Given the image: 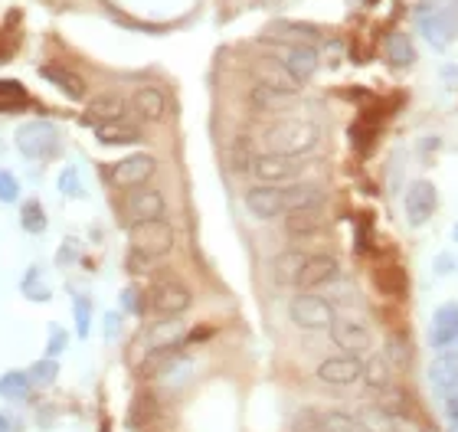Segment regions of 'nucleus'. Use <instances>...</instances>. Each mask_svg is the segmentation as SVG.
Returning a JSON list of instances; mask_svg holds the SVG:
<instances>
[{
	"instance_id": "nucleus-15",
	"label": "nucleus",
	"mask_w": 458,
	"mask_h": 432,
	"mask_svg": "<svg viewBox=\"0 0 458 432\" xmlns=\"http://www.w3.org/2000/svg\"><path fill=\"white\" fill-rule=\"evenodd\" d=\"M458 344V301H445L432 311L429 321V347L436 351H449Z\"/></svg>"
},
{
	"instance_id": "nucleus-44",
	"label": "nucleus",
	"mask_w": 458,
	"mask_h": 432,
	"mask_svg": "<svg viewBox=\"0 0 458 432\" xmlns=\"http://www.w3.org/2000/svg\"><path fill=\"white\" fill-rule=\"evenodd\" d=\"M445 416H449V423H458V390L445 396Z\"/></svg>"
},
{
	"instance_id": "nucleus-14",
	"label": "nucleus",
	"mask_w": 458,
	"mask_h": 432,
	"mask_svg": "<svg viewBox=\"0 0 458 432\" xmlns=\"http://www.w3.org/2000/svg\"><path fill=\"white\" fill-rule=\"evenodd\" d=\"M321 30L311 27V23H298V20H276L268 23L262 39L268 43H285V47H318L321 43Z\"/></svg>"
},
{
	"instance_id": "nucleus-35",
	"label": "nucleus",
	"mask_w": 458,
	"mask_h": 432,
	"mask_svg": "<svg viewBox=\"0 0 458 432\" xmlns=\"http://www.w3.org/2000/svg\"><path fill=\"white\" fill-rule=\"evenodd\" d=\"M23 102H27V92H23L13 79L0 82V112H13V108L23 106Z\"/></svg>"
},
{
	"instance_id": "nucleus-36",
	"label": "nucleus",
	"mask_w": 458,
	"mask_h": 432,
	"mask_svg": "<svg viewBox=\"0 0 458 432\" xmlns=\"http://www.w3.org/2000/svg\"><path fill=\"white\" fill-rule=\"evenodd\" d=\"M23 295L33 298V301H49V288L43 285V279H39V269H30L27 275H23Z\"/></svg>"
},
{
	"instance_id": "nucleus-21",
	"label": "nucleus",
	"mask_w": 458,
	"mask_h": 432,
	"mask_svg": "<svg viewBox=\"0 0 458 432\" xmlns=\"http://www.w3.org/2000/svg\"><path fill=\"white\" fill-rule=\"evenodd\" d=\"M187 327L181 318H157V325H151L144 331V347L148 351H161V347H177L183 344Z\"/></svg>"
},
{
	"instance_id": "nucleus-29",
	"label": "nucleus",
	"mask_w": 458,
	"mask_h": 432,
	"mask_svg": "<svg viewBox=\"0 0 458 432\" xmlns=\"http://www.w3.org/2000/svg\"><path fill=\"white\" fill-rule=\"evenodd\" d=\"M383 53L390 56L393 66H400V69H410L412 63H416V47H412V39L406 37V33H390L386 43H383Z\"/></svg>"
},
{
	"instance_id": "nucleus-23",
	"label": "nucleus",
	"mask_w": 458,
	"mask_h": 432,
	"mask_svg": "<svg viewBox=\"0 0 458 432\" xmlns=\"http://www.w3.org/2000/svg\"><path fill=\"white\" fill-rule=\"evenodd\" d=\"M39 76L47 79L49 86H56L66 98H72V102L86 98V82H82V76L72 72V69L59 66V63H47V66H39Z\"/></svg>"
},
{
	"instance_id": "nucleus-26",
	"label": "nucleus",
	"mask_w": 458,
	"mask_h": 432,
	"mask_svg": "<svg viewBox=\"0 0 458 432\" xmlns=\"http://www.w3.org/2000/svg\"><path fill=\"white\" fill-rule=\"evenodd\" d=\"M305 252L298 250H285L278 252L276 259H272V279L278 282V285H295L298 275H301V266H305Z\"/></svg>"
},
{
	"instance_id": "nucleus-22",
	"label": "nucleus",
	"mask_w": 458,
	"mask_h": 432,
	"mask_svg": "<svg viewBox=\"0 0 458 432\" xmlns=\"http://www.w3.org/2000/svg\"><path fill=\"white\" fill-rule=\"evenodd\" d=\"M282 63L288 66V72L305 86L308 79L315 76L318 66H321V56H318V49L315 47H285L282 49Z\"/></svg>"
},
{
	"instance_id": "nucleus-37",
	"label": "nucleus",
	"mask_w": 458,
	"mask_h": 432,
	"mask_svg": "<svg viewBox=\"0 0 458 432\" xmlns=\"http://www.w3.org/2000/svg\"><path fill=\"white\" fill-rule=\"evenodd\" d=\"M59 191H63V197H86L82 177H79L76 167H66V171L59 174Z\"/></svg>"
},
{
	"instance_id": "nucleus-9",
	"label": "nucleus",
	"mask_w": 458,
	"mask_h": 432,
	"mask_svg": "<svg viewBox=\"0 0 458 432\" xmlns=\"http://www.w3.org/2000/svg\"><path fill=\"white\" fill-rule=\"evenodd\" d=\"M436 207H439V191L432 181H412L406 187V197H403V210H406V223L410 226H426V223L436 216Z\"/></svg>"
},
{
	"instance_id": "nucleus-48",
	"label": "nucleus",
	"mask_w": 458,
	"mask_h": 432,
	"mask_svg": "<svg viewBox=\"0 0 458 432\" xmlns=\"http://www.w3.org/2000/svg\"><path fill=\"white\" fill-rule=\"evenodd\" d=\"M0 432H10V423H7V416H0Z\"/></svg>"
},
{
	"instance_id": "nucleus-32",
	"label": "nucleus",
	"mask_w": 458,
	"mask_h": 432,
	"mask_svg": "<svg viewBox=\"0 0 458 432\" xmlns=\"http://www.w3.org/2000/svg\"><path fill=\"white\" fill-rule=\"evenodd\" d=\"M20 226H23L27 233H33V236H39V233L47 230V213H43V203L39 200L23 203V210H20Z\"/></svg>"
},
{
	"instance_id": "nucleus-5",
	"label": "nucleus",
	"mask_w": 458,
	"mask_h": 432,
	"mask_svg": "<svg viewBox=\"0 0 458 432\" xmlns=\"http://www.w3.org/2000/svg\"><path fill=\"white\" fill-rule=\"evenodd\" d=\"M154 174H157V157L148 151H138L108 167V183L118 187V191H134V187H144Z\"/></svg>"
},
{
	"instance_id": "nucleus-38",
	"label": "nucleus",
	"mask_w": 458,
	"mask_h": 432,
	"mask_svg": "<svg viewBox=\"0 0 458 432\" xmlns=\"http://www.w3.org/2000/svg\"><path fill=\"white\" fill-rule=\"evenodd\" d=\"M292 432H321V413H318V410H301V413H295Z\"/></svg>"
},
{
	"instance_id": "nucleus-2",
	"label": "nucleus",
	"mask_w": 458,
	"mask_h": 432,
	"mask_svg": "<svg viewBox=\"0 0 458 432\" xmlns=\"http://www.w3.org/2000/svg\"><path fill=\"white\" fill-rule=\"evenodd\" d=\"M128 242H131L134 252H141V256L157 262L174 250L177 233H174V226L164 220V216H157V220H144V223L128 226Z\"/></svg>"
},
{
	"instance_id": "nucleus-43",
	"label": "nucleus",
	"mask_w": 458,
	"mask_h": 432,
	"mask_svg": "<svg viewBox=\"0 0 458 432\" xmlns=\"http://www.w3.org/2000/svg\"><path fill=\"white\" fill-rule=\"evenodd\" d=\"M233 167H236V171H249V167H252V154H249L246 141H239L236 148H233Z\"/></svg>"
},
{
	"instance_id": "nucleus-4",
	"label": "nucleus",
	"mask_w": 458,
	"mask_h": 432,
	"mask_svg": "<svg viewBox=\"0 0 458 432\" xmlns=\"http://www.w3.org/2000/svg\"><path fill=\"white\" fill-rule=\"evenodd\" d=\"M288 318L301 331H327L331 321H335V305L321 295L301 292V295H295L288 301Z\"/></svg>"
},
{
	"instance_id": "nucleus-6",
	"label": "nucleus",
	"mask_w": 458,
	"mask_h": 432,
	"mask_svg": "<svg viewBox=\"0 0 458 432\" xmlns=\"http://www.w3.org/2000/svg\"><path fill=\"white\" fill-rule=\"evenodd\" d=\"M327 331H331V341L341 347L344 354H363L373 344V331L360 315H335Z\"/></svg>"
},
{
	"instance_id": "nucleus-25",
	"label": "nucleus",
	"mask_w": 458,
	"mask_h": 432,
	"mask_svg": "<svg viewBox=\"0 0 458 432\" xmlns=\"http://www.w3.org/2000/svg\"><path fill=\"white\" fill-rule=\"evenodd\" d=\"M429 384L436 394L449 396L458 390V357L455 354H442L436 364L429 367Z\"/></svg>"
},
{
	"instance_id": "nucleus-31",
	"label": "nucleus",
	"mask_w": 458,
	"mask_h": 432,
	"mask_svg": "<svg viewBox=\"0 0 458 432\" xmlns=\"http://www.w3.org/2000/svg\"><path fill=\"white\" fill-rule=\"evenodd\" d=\"M30 386H33L30 370H7L0 377V394L10 396V400H23L30 394Z\"/></svg>"
},
{
	"instance_id": "nucleus-24",
	"label": "nucleus",
	"mask_w": 458,
	"mask_h": 432,
	"mask_svg": "<svg viewBox=\"0 0 458 432\" xmlns=\"http://www.w3.org/2000/svg\"><path fill=\"white\" fill-rule=\"evenodd\" d=\"M124 112H128V102H124L118 92H102V96H96L92 102H89L86 122L98 128V125H108V122L124 118Z\"/></svg>"
},
{
	"instance_id": "nucleus-11",
	"label": "nucleus",
	"mask_w": 458,
	"mask_h": 432,
	"mask_svg": "<svg viewBox=\"0 0 458 432\" xmlns=\"http://www.w3.org/2000/svg\"><path fill=\"white\" fill-rule=\"evenodd\" d=\"M242 203H246V210L256 220H276V216H285L288 213L285 187H278V183H256V187H249Z\"/></svg>"
},
{
	"instance_id": "nucleus-27",
	"label": "nucleus",
	"mask_w": 458,
	"mask_h": 432,
	"mask_svg": "<svg viewBox=\"0 0 458 432\" xmlns=\"http://www.w3.org/2000/svg\"><path fill=\"white\" fill-rule=\"evenodd\" d=\"M357 423H360L363 432H396V416L386 410L383 403H373V406H363L360 413H357Z\"/></svg>"
},
{
	"instance_id": "nucleus-50",
	"label": "nucleus",
	"mask_w": 458,
	"mask_h": 432,
	"mask_svg": "<svg viewBox=\"0 0 458 432\" xmlns=\"http://www.w3.org/2000/svg\"><path fill=\"white\" fill-rule=\"evenodd\" d=\"M452 432H458V423H452Z\"/></svg>"
},
{
	"instance_id": "nucleus-10",
	"label": "nucleus",
	"mask_w": 458,
	"mask_h": 432,
	"mask_svg": "<svg viewBox=\"0 0 458 432\" xmlns=\"http://www.w3.org/2000/svg\"><path fill=\"white\" fill-rule=\"evenodd\" d=\"M122 213L128 226L144 223V220H157V216L167 213V200H164V193L157 191V187H134V191H128V197H124Z\"/></svg>"
},
{
	"instance_id": "nucleus-8",
	"label": "nucleus",
	"mask_w": 458,
	"mask_h": 432,
	"mask_svg": "<svg viewBox=\"0 0 458 432\" xmlns=\"http://www.w3.org/2000/svg\"><path fill=\"white\" fill-rule=\"evenodd\" d=\"M13 144H17V151L30 161H39V157H47L53 148L59 144V131L56 125H49V122H27V125L17 128V135H13Z\"/></svg>"
},
{
	"instance_id": "nucleus-7",
	"label": "nucleus",
	"mask_w": 458,
	"mask_h": 432,
	"mask_svg": "<svg viewBox=\"0 0 458 432\" xmlns=\"http://www.w3.org/2000/svg\"><path fill=\"white\" fill-rule=\"evenodd\" d=\"M193 305V292L177 279H161L151 288V311L157 318H181Z\"/></svg>"
},
{
	"instance_id": "nucleus-17",
	"label": "nucleus",
	"mask_w": 458,
	"mask_h": 432,
	"mask_svg": "<svg viewBox=\"0 0 458 432\" xmlns=\"http://www.w3.org/2000/svg\"><path fill=\"white\" fill-rule=\"evenodd\" d=\"M337 272H341V262H337L331 252H318V256H308L305 259L295 285L301 288V292H311V288H321V285H327V282H335Z\"/></svg>"
},
{
	"instance_id": "nucleus-49",
	"label": "nucleus",
	"mask_w": 458,
	"mask_h": 432,
	"mask_svg": "<svg viewBox=\"0 0 458 432\" xmlns=\"http://www.w3.org/2000/svg\"><path fill=\"white\" fill-rule=\"evenodd\" d=\"M452 240L458 242V223H455V226H452Z\"/></svg>"
},
{
	"instance_id": "nucleus-45",
	"label": "nucleus",
	"mask_w": 458,
	"mask_h": 432,
	"mask_svg": "<svg viewBox=\"0 0 458 432\" xmlns=\"http://www.w3.org/2000/svg\"><path fill=\"white\" fill-rule=\"evenodd\" d=\"M122 305L131 308V311H141V305H138V295H134V288H124V292H122Z\"/></svg>"
},
{
	"instance_id": "nucleus-40",
	"label": "nucleus",
	"mask_w": 458,
	"mask_h": 432,
	"mask_svg": "<svg viewBox=\"0 0 458 432\" xmlns=\"http://www.w3.org/2000/svg\"><path fill=\"white\" fill-rule=\"evenodd\" d=\"M20 200V181L10 171L0 167V203H17Z\"/></svg>"
},
{
	"instance_id": "nucleus-20",
	"label": "nucleus",
	"mask_w": 458,
	"mask_h": 432,
	"mask_svg": "<svg viewBox=\"0 0 458 432\" xmlns=\"http://www.w3.org/2000/svg\"><path fill=\"white\" fill-rule=\"evenodd\" d=\"M325 207H305V210H292L285 213V233L292 240H308L315 233L325 230Z\"/></svg>"
},
{
	"instance_id": "nucleus-28",
	"label": "nucleus",
	"mask_w": 458,
	"mask_h": 432,
	"mask_svg": "<svg viewBox=\"0 0 458 432\" xmlns=\"http://www.w3.org/2000/svg\"><path fill=\"white\" fill-rule=\"evenodd\" d=\"M96 138L102 144H108V148H118V144H138V141H141V131H138L134 125H128L124 118H118V122L98 125L96 128Z\"/></svg>"
},
{
	"instance_id": "nucleus-46",
	"label": "nucleus",
	"mask_w": 458,
	"mask_h": 432,
	"mask_svg": "<svg viewBox=\"0 0 458 432\" xmlns=\"http://www.w3.org/2000/svg\"><path fill=\"white\" fill-rule=\"evenodd\" d=\"M442 79H445L449 86H458V66H442Z\"/></svg>"
},
{
	"instance_id": "nucleus-12",
	"label": "nucleus",
	"mask_w": 458,
	"mask_h": 432,
	"mask_svg": "<svg viewBox=\"0 0 458 432\" xmlns=\"http://www.w3.org/2000/svg\"><path fill=\"white\" fill-rule=\"evenodd\" d=\"M416 27L422 30V37L429 39L432 49H445L452 43V23L449 17L439 10V4H432V0H422L420 7H416Z\"/></svg>"
},
{
	"instance_id": "nucleus-33",
	"label": "nucleus",
	"mask_w": 458,
	"mask_h": 432,
	"mask_svg": "<svg viewBox=\"0 0 458 432\" xmlns=\"http://www.w3.org/2000/svg\"><path fill=\"white\" fill-rule=\"evenodd\" d=\"M321 432H363V429L357 423V416L331 410V413H321Z\"/></svg>"
},
{
	"instance_id": "nucleus-16",
	"label": "nucleus",
	"mask_w": 458,
	"mask_h": 432,
	"mask_svg": "<svg viewBox=\"0 0 458 432\" xmlns=\"http://www.w3.org/2000/svg\"><path fill=\"white\" fill-rule=\"evenodd\" d=\"M246 98L256 115H278V112H288V108L295 106L298 92H285V89H272L266 82H256V86L249 89Z\"/></svg>"
},
{
	"instance_id": "nucleus-41",
	"label": "nucleus",
	"mask_w": 458,
	"mask_h": 432,
	"mask_svg": "<svg viewBox=\"0 0 458 432\" xmlns=\"http://www.w3.org/2000/svg\"><path fill=\"white\" fill-rule=\"evenodd\" d=\"M66 347H69L66 327L53 325V327H49V341H47V357H59L63 351H66Z\"/></svg>"
},
{
	"instance_id": "nucleus-18",
	"label": "nucleus",
	"mask_w": 458,
	"mask_h": 432,
	"mask_svg": "<svg viewBox=\"0 0 458 432\" xmlns=\"http://www.w3.org/2000/svg\"><path fill=\"white\" fill-rule=\"evenodd\" d=\"M131 112L141 122H151V125H157V122H164L167 118V112H171V102H167V92L157 86H141L134 89L131 96Z\"/></svg>"
},
{
	"instance_id": "nucleus-30",
	"label": "nucleus",
	"mask_w": 458,
	"mask_h": 432,
	"mask_svg": "<svg viewBox=\"0 0 458 432\" xmlns=\"http://www.w3.org/2000/svg\"><path fill=\"white\" fill-rule=\"evenodd\" d=\"M360 380L367 384V390L386 394V390H390V380H393L390 360H386V357H373V360H367V364H363Z\"/></svg>"
},
{
	"instance_id": "nucleus-39",
	"label": "nucleus",
	"mask_w": 458,
	"mask_h": 432,
	"mask_svg": "<svg viewBox=\"0 0 458 432\" xmlns=\"http://www.w3.org/2000/svg\"><path fill=\"white\" fill-rule=\"evenodd\" d=\"M76 308V327H79V337H89V321H92V301L86 295H76L72 301Z\"/></svg>"
},
{
	"instance_id": "nucleus-34",
	"label": "nucleus",
	"mask_w": 458,
	"mask_h": 432,
	"mask_svg": "<svg viewBox=\"0 0 458 432\" xmlns=\"http://www.w3.org/2000/svg\"><path fill=\"white\" fill-rule=\"evenodd\" d=\"M56 377H59V364H56V357H39L37 364L30 367V380H33V384H39V386L53 384Z\"/></svg>"
},
{
	"instance_id": "nucleus-13",
	"label": "nucleus",
	"mask_w": 458,
	"mask_h": 432,
	"mask_svg": "<svg viewBox=\"0 0 458 432\" xmlns=\"http://www.w3.org/2000/svg\"><path fill=\"white\" fill-rule=\"evenodd\" d=\"M363 374V360L360 354H337V357H325L318 364L315 377L327 386H351L357 384Z\"/></svg>"
},
{
	"instance_id": "nucleus-1",
	"label": "nucleus",
	"mask_w": 458,
	"mask_h": 432,
	"mask_svg": "<svg viewBox=\"0 0 458 432\" xmlns=\"http://www.w3.org/2000/svg\"><path fill=\"white\" fill-rule=\"evenodd\" d=\"M262 144L268 154H288V157H308L321 144V125L305 118H282L262 131Z\"/></svg>"
},
{
	"instance_id": "nucleus-3",
	"label": "nucleus",
	"mask_w": 458,
	"mask_h": 432,
	"mask_svg": "<svg viewBox=\"0 0 458 432\" xmlns=\"http://www.w3.org/2000/svg\"><path fill=\"white\" fill-rule=\"evenodd\" d=\"M311 167L308 157H288V154H256L252 157V177L259 183H295Z\"/></svg>"
},
{
	"instance_id": "nucleus-19",
	"label": "nucleus",
	"mask_w": 458,
	"mask_h": 432,
	"mask_svg": "<svg viewBox=\"0 0 458 432\" xmlns=\"http://www.w3.org/2000/svg\"><path fill=\"white\" fill-rule=\"evenodd\" d=\"M252 76H256V82H266V86H272V89L301 92V82L288 72V66L278 56H256L252 59Z\"/></svg>"
},
{
	"instance_id": "nucleus-42",
	"label": "nucleus",
	"mask_w": 458,
	"mask_h": 432,
	"mask_svg": "<svg viewBox=\"0 0 458 432\" xmlns=\"http://www.w3.org/2000/svg\"><path fill=\"white\" fill-rule=\"evenodd\" d=\"M151 262L154 259H148V256H141V252L128 250V272H131V275H144V272H151Z\"/></svg>"
},
{
	"instance_id": "nucleus-47",
	"label": "nucleus",
	"mask_w": 458,
	"mask_h": 432,
	"mask_svg": "<svg viewBox=\"0 0 458 432\" xmlns=\"http://www.w3.org/2000/svg\"><path fill=\"white\" fill-rule=\"evenodd\" d=\"M106 318H108V321H106V335L114 337V335H118V315H106Z\"/></svg>"
}]
</instances>
